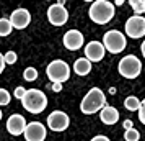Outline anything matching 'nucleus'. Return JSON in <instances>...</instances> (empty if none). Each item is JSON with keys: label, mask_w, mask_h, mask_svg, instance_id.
I'll return each mask as SVG.
<instances>
[{"label": "nucleus", "mask_w": 145, "mask_h": 141, "mask_svg": "<svg viewBox=\"0 0 145 141\" xmlns=\"http://www.w3.org/2000/svg\"><path fill=\"white\" fill-rule=\"evenodd\" d=\"M23 79L26 82H34L38 79V71H36V67H26L25 69V72H23Z\"/></svg>", "instance_id": "obj_20"}, {"label": "nucleus", "mask_w": 145, "mask_h": 141, "mask_svg": "<svg viewBox=\"0 0 145 141\" xmlns=\"http://www.w3.org/2000/svg\"><path fill=\"white\" fill-rule=\"evenodd\" d=\"M73 72L80 77H85L91 72V61H88L86 58H78L73 62Z\"/></svg>", "instance_id": "obj_16"}, {"label": "nucleus", "mask_w": 145, "mask_h": 141, "mask_svg": "<svg viewBox=\"0 0 145 141\" xmlns=\"http://www.w3.org/2000/svg\"><path fill=\"white\" fill-rule=\"evenodd\" d=\"M65 2L67 0H57V3H59V5H64V7H65Z\"/></svg>", "instance_id": "obj_32"}, {"label": "nucleus", "mask_w": 145, "mask_h": 141, "mask_svg": "<svg viewBox=\"0 0 145 141\" xmlns=\"http://www.w3.org/2000/svg\"><path fill=\"white\" fill-rule=\"evenodd\" d=\"M131 128H134V123H132V120H125V121H124V130H131Z\"/></svg>", "instance_id": "obj_29"}, {"label": "nucleus", "mask_w": 145, "mask_h": 141, "mask_svg": "<svg viewBox=\"0 0 145 141\" xmlns=\"http://www.w3.org/2000/svg\"><path fill=\"white\" fill-rule=\"evenodd\" d=\"M62 43H64V46H65L69 51H78L80 48L83 46L85 38H83V33L78 31V30H69V31L64 34Z\"/></svg>", "instance_id": "obj_11"}, {"label": "nucleus", "mask_w": 145, "mask_h": 141, "mask_svg": "<svg viewBox=\"0 0 145 141\" xmlns=\"http://www.w3.org/2000/svg\"><path fill=\"white\" fill-rule=\"evenodd\" d=\"M26 120L25 117L20 113H13L10 115V118L7 120V131L12 136H20V134L25 133V128H26Z\"/></svg>", "instance_id": "obj_13"}, {"label": "nucleus", "mask_w": 145, "mask_h": 141, "mask_svg": "<svg viewBox=\"0 0 145 141\" xmlns=\"http://www.w3.org/2000/svg\"><path fill=\"white\" fill-rule=\"evenodd\" d=\"M138 120H140V123L142 125H145V99L142 100V103H140V108H138Z\"/></svg>", "instance_id": "obj_24"}, {"label": "nucleus", "mask_w": 145, "mask_h": 141, "mask_svg": "<svg viewBox=\"0 0 145 141\" xmlns=\"http://www.w3.org/2000/svg\"><path fill=\"white\" fill-rule=\"evenodd\" d=\"M47 121V126L51 128L52 131H65L69 125H70V118H69V115L65 112H62V110H54L52 113L49 115L46 118Z\"/></svg>", "instance_id": "obj_8"}, {"label": "nucleus", "mask_w": 145, "mask_h": 141, "mask_svg": "<svg viewBox=\"0 0 145 141\" xmlns=\"http://www.w3.org/2000/svg\"><path fill=\"white\" fill-rule=\"evenodd\" d=\"M124 140H125V141H138V140H140V133H138L135 128L125 130V133H124Z\"/></svg>", "instance_id": "obj_21"}, {"label": "nucleus", "mask_w": 145, "mask_h": 141, "mask_svg": "<svg viewBox=\"0 0 145 141\" xmlns=\"http://www.w3.org/2000/svg\"><path fill=\"white\" fill-rule=\"evenodd\" d=\"M99 120L105 125H116L119 120V112L114 107H111V105H106L99 112Z\"/></svg>", "instance_id": "obj_15"}, {"label": "nucleus", "mask_w": 145, "mask_h": 141, "mask_svg": "<svg viewBox=\"0 0 145 141\" xmlns=\"http://www.w3.org/2000/svg\"><path fill=\"white\" fill-rule=\"evenodd\" d=\"M132 10L135 15H142L145 13V0H129Z\"/></svg>", "instance_id": "obj_19"}, {"label": "nucleus", "mask_w": 145, "mask_h": 141, "mask_svg": "<svg viewBox=\"0 0 145 141\" xmlns=\"http://www.w3.org/2000/svg\"><path fill=\"white\" fill-rule=\"evenodd\" d=\"M25 140L26 141H44L47 136L46 126L39 121H31L25 128Z\"/></svg>", "instance_id": "obj_10"}, {"label": "nucleus", "mask_w": 145, "mask_h": 141, "mask_svg": "<svg viewBox=\"0 0 145 141\" xmlns=\"http://www.w3.org/2000/svg\"><path fill=\"white\" fill-rule=\"evenodd\" d=\"M12 100V97H10V92H8L7 89H0V107H5L8 105Z\"/></svg>", "instance_id": "obj_22"}, {"label": "nucleus", "mask_w": 145, "mask_h": 141, "mask_svg": "<svg viewBox=\"0 0 145 141\" xmlns=\"http://www.w3.org/2000/svg\"><path fill=\"white\" fill-rule=\"evenodd\" d=\"M90 141H111L108 136H103V134H98V136H95V138H91Z\"/></svg>", "instance_id": "obj_27"}, {"label": "nucleus", "mask_w": 145, "mask_h": 141, "mask_svg": "<svg viewBox=\"0 0 145 141\" xmlns=\"http://www.w3.org/2000/svg\"><path fill=\"white\" fill-rule=\"evenodd\" d=\"M21 107L33 115L42 113L47 107V97L38 89H28L25 97L21 99Z\"/></svg>", "instance_id": "obj_3"}, {"label": "nucleus", "mask_w": 145, "mask_h": 141, "mask_svg": "<svg viewBox=\"0 0 145 141\" xmlns=\"http://www.w3.org/2000/svg\"><path fill=\"white\" fill-rule=\"evenodd\" d=\"M3 59H5V64H15L18 61V56H16L15 51H7L3 54Z\"/></svg>", "instance_id": "obj_23"}, {"label": "nucleus", "mask_w": 145, "mask_h": 141, "mask_svg": "<svg viewBox=\"0 0 145 141\" xmlns=\"http://www.w3.org/2000/svg\"><path fill=\"white\" fill-rule=\"evenodd\" d=\"M140 103H142V102L138 100L137 97L131 95V97H127V99L124 100V108L125 110H129V112H138Z\"/></svg>", "instance_id": "obj_17"}, {"label": "nucleus", "mask_w": 145, "mask_h": 141, "mask_svg": "<svg viewBox=\"0 0 145 141\" xmlns=\"http://www.w3.org/2000/svg\"><path fill=\"white\" fill-rule=\"evenodd\" d=\"M124 31L132 40H140L142 36H145V18L142 15H132L125 21Z\"/></svg>", "instance_id": "obj_7"}, {"label": "nucleus", "mask_w": 145, "mask_h": 141, "mask_svg": "<svg viewBox=\"0 0 145 141\" xmlns=\"http://www.w3.org/2000/svg\"><path fill=\"white\" fill-rule=\"evenodd\" d=\"M51 89H52L54 92H60V90H62V84H60V82H52Z\"/></svg>", "instance_id": "obj_26"}, {"label": "nucleus", "mask_w": 145, "mask_h": 141, "mask_svg": "<svg viewBox=\"0 0 145 141\" xmlns=\"http://www.w3.org/2000/svg\"><path fill=\"white\" fill-rule=\"evenodd\" d=\"M46 74L51 82H60V84H64L65 81L70 79V66L62 59H54L47 64Z\"/></svg>", "instance_id": "obj_5"}, {"label": "nucleus", "mask_w": 145, "mask_h": 141, "mask_svg": "<svg viewBox=\"0 0 145 141\" xmlns=\"http://www.w3.org/2000/svg\"><path fill=\"white\" fill-rule=\"evenodd\" d=\"M140 51H142V56H144V59H145V40L142 41V44H140Z\"/></svg>", "instance_id": "obj_30"}, {"label": "nucleus", "mask_w": 145, "mask_h": 141, "mask_svg": "<svg viewBox=\"0 0 145 141\" xmlns=\"http://www.w3.org/2000/svg\"><path fill=\"white\" fill-rule=\"evenodd\" d=\"M25 94H26V89L25 87H16L15 89V92H13V95H15V99H18V100H21L23 97H25Z\"/></svg>", "instance_id": "obj_25"}, {"label": "nucleus", "mask_w": 145, "mask_h": 141, "mask_svg": "<svg viewBox=\"0 0 145 141\" xmlns=\"http://www.w3.org/2000/svg\"><path fill=\"white\" fill-rule=\"evenodd\" d=\"M12 30H13V25H12L10 18H0V36L2 38L8 36L12 33Z\"/></svg>", "instance_id": "obj_18"}, {"label": "nucleus", "mask_w": 145, "mask_h": 141, "mask_svg": "<svg viewBox=\"0 0 145 141\" xmlns=\"http://www.w3.org/2000/svg\"><path fill=\"white\" fill-rule=\"evenodd\" d=\"M47 2H51V0H47Z\"/></svg>", "instance_id": "obj_35"}, {"label": "nucleus", "mask_w": 145, "mask_h": 141, "mask_svg": "<svg viewBox=\"0 0 145 141\" xmlns=\"http://www.w3.org/2000/svg\"><path fill=\"white\" fill-rule=\"evenodd\" d=\"M2 117H3V113H2V110H0V120H2Z\"/></svg>", "instance_id": "obj_33"}, {"label": "nucleus", "mask_w": 145, "mask_h": 141, "mask_svg": "<svg viewBox=\"0 0 145 141\" xmlns=\"http://www.w3.org/2000/svg\"><path fill=\"white\" fill-rule=\"evenodd\" d=\"M85 58L91 62H99V61L105 58L106 54V48L103 46L101 41H90L85 46Z\"/></svg>", "instance_id": "obj_12"}, {"label": "nucleus", "mask_w": 145, "mask_h": 141, "mask_svg": "<svg viewBox=\"0 0 145 141\" xmlns=\"http://www.w3.org/2000/svg\"><path fill=\"white\" fill-rule=\"evenodd\" d=\"M83 2H91V3H93V2H95V0H83Z\"/></svg>", "instance_id": "obj_34"}, {"label": "nucleus", "mask_w": 145, "mask_h": 141, "mask_svg": "<svg viewBox=\"0 0 145 141\" xmlns=\"http://www.w3.org/2000/svg\"><path fill=\"white\" fill-rule=\"evenodd\" d=\"M114 7L116 5L108 0H95L90 5L88 17L96 25H106L114 18Z\"/></svg>", "instance_id": "obj_2"}, {"label": "nucleus", "mask_w": 145, "mask_h": 141, "mask_svg": "<svg viewBox=\"0 0 145 141\" xmlns=\"http://www.w3.org/2000/svg\"><path fill=\"white\" fill-rule=\"evenodd\" d=\"M118 71L125 79H137L142 72V61L134 54H127L119 61Z\"/></svg>", "instance_id": "obj_4"}, {"label": "nucleus", "mask_w": 145, "mask_h": 141, "mask_svg": "<svg viewBox=\"0 0 145 141\" xmlns=\"http://www.w3.org/2000/svg\"><path fill=\"white\" fill-rule=\"evenodd\" d=\"M5 66H7V64H5V59H3V54L0 53V74L5 71Z\"/></svg>", "instance_id": "obj_28"}, {"label": "nucleus", "mask_w": 145, "mask_h": 141, "mask_svg": "<svg viewBox=\"0 0 145 141\" xmlns=\"http://www.w3.org/2000/svg\"><path fill=\"white\" fill-rule=\"evenodd\" d=\"M47 20L54 26H64L69 21V12H67V8L64 5L54 3V5L47 8Z\"/></svg>", "instance_id": "obj_9"}, {"label": "nucleus", "mask_w": 145, "mask_h": 141, "mask_svg": "<svg viewBox=\"0 0 145 141\" xmlns=\"http://www.w3.org/2000/svg\"><path fill=\"white\" fill-rule=\"evenodd\" d=\"M103 46L106 48V51H109L111 54H119L122 53L127 46V40L125 34L121 33L119 30H109L106 31L103 36Z\"/></svg>", "instance_id": "obj_6"}, {"label": "nucleus", "mask_w": 145, "mask_h": 141, "mask_svg": "<svg viewBox=\"0 0 145 141\" xmlns=\"http://www.w3.org/2000/svg\"><path fill=\"white\" fill-rule=\"evenodd\" d=\"M125 0H114V2H112V3H114V5H116V7H121V5H122V3H124Z\"/></svg>", "instance_id": "obj_31"}, {"label": "nucleus", "mask_w": 145, "mask_h": 141, "mask_svg": "<svg viewBox=\"0 0 145 141\" xmlns=\"http://www.w3.org/2000/svg\"><path fill=\"white\" fill-rule=\"evenodd\" d=\"M10 21H12L15 30H25L31 23V13L26 8H16L10 15Z\"/></svg>", "instance_id": "obj_14"}, {"label": "nucleus", "mask_w": 145, "mask_h": 141, "mask_svg": "<svg viewBox=\"0 0 145 141\" xmlns=\"http://www.w3.org/2000/svg\"><path fill=\"white\" fill-rule=\"evenodd\" d=\"M106 107V95L99 87H93L85 94V97L80 102V110L85 115L98 113Z\"/></svg>", "instance_id": "obj_1"}]
</instances>
